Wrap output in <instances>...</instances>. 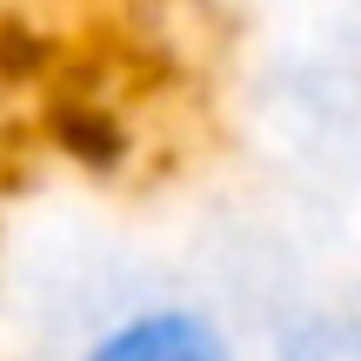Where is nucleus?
<instances>
[{
  "label": "nucleus",
  "instance_id": "1",
  "mask_svg": "<svg viewBox=\"0 0 361 361\" xmlns=\"http://www.w3.org/2000/svg\"><path fill=\"white\" fill-rule=\"evenodd\" d=\"M80 361H241V348L201 308L161 301V308H134L114 328H101Z\"/></svg>",
  "mask_w": 361,
  "mask_h": 361
},
{
  "label": "nucleus",
  "instance_id": "3",
  "mask_svg": "<svg viewBox=\"0 0 361 361\" xmlns=\"http://www.w3.org/2000/svg\"><path fill=\"white\" fill-rule=\"evenodd\" d=\"M54 141H61V154H74L80 168H121V154H128L121 121L107 114V107H87V101L54 114Z\"/></svg>",
  "mask_w": 361,
  "mask_h": 361
},
{
  "label": "nucleus",
  "instance_id": "2",
  "mask_svg": "<svg viewBox=\"0 0 361 361\" xmlns=\"http://www.w3.org/2000/svg\"><path fill=\"white\" fill-rule=\"evenodd\" d=\"M268 361H361V314L348 308H314L274 335Z\"/></svg>",
  "mask_w": 361,
  "mask_h": 361
}]
</instances>
